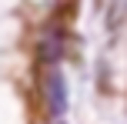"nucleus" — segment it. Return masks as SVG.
I'll use <instances>...</instances> for the list:
<instances>
[{
    "mask_svg": "<svg viewBox=\"0 0 127 124\" xmlns=\"http://www.w3.org/2000/svg\"><path fill=\"white\" fill-rule=\"evenodd\" d=\"M64 54H67V37H64V30L47 27V30L40 34V40H37V57H40V64H60Z\"/></svg>",
    "mask_w": 127,
    "mask_h": 124,
    "instance_id": "obj_2",
    "label": "nucleus"
},
{
    "mask_svg": "<svg viewBox=\"0 0 127 124\" xmlns=\"http://www.w3.org/2000/svg\"><path fill=\"white\" fill-rule=\"evenodd\" d=\"M37 91H40V104L50 118H60L67 111V84H64V74L57 71V64H44L37 77Z\"/></svg>",
    "mask_w": 127,
    "mask_h": 124,
    "instance_id": "obj_1",
    "label": "nucleus"
},
{
    "mask_svg": "<svg viewBox=\"0 0 127 124\" xmlns=\"http://www.w3.org/2000/svg\"><path fill=\"white\" fill-rule=\"evenodd\" d=\"M57 124H60V121H57Z\"/></svg>",
    "mask_w": 127,
    "mask_h": 124,
    "instance_id": "obj_3",
    "label": "nucleus"
}]
</instances>
